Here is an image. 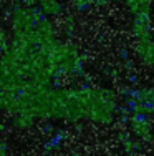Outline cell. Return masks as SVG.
Segmentation results:
<instances>
[{
    "label": "cell",
    "mask_w": 154,
    "mask_h": 156,
    "mask_svg": "<svg viewBox=\"0 0 154 156\" xmlns=\"http://www.w3.org/2000/svg\"><path fill=\"white\" fill-rule=\"evenodd\" d=\"M86 55L36 5H17L2 32V98L60 87L85 72Z\"/></svg>",
    "instance_id": "cell-1"
},
{
    "label": "cell",
    "mask_w": 154,
    "mask_h": 156,
    "mask_svg": "<svg viewBox=\"0 0 154 156\" xmlns=\"http://www.w3.org/2000/svg\"><path fill=\"white\" fill-rule=\"evenodd\" d=\"M119 110L118 96L111 88L91 83L55 87L45 98L43 121L109 126L118 118Z\"/></svg>",
    "instance_id": "cell-2"
},
{
    "label": "cell",
    "mask_w": 154,
    "mask_h": 156,
    "mask_svg": "<svg viewBox=\"0 0 154 156\" xmlns=\"http://www.w3.org/2000/svg\"><path fill=\"white\" fill-rule=\"evenodd\" d=\"M129 128L131 133L138 138L141 143H152L154 141V128L149 120V115L142 113V111H136V113L129 115Z\"/></svg>",
    "instance_id": "cell-3"
},
{
    "label": "cell",
    "mask_w": 154,
    "mask_h": 156,
    "mask_svg": "<svg viewBox=\"0 0 154 156\" xmlns=\"http://www.w3.org/2000/svg\"><path fill=\"white\" fill-rule=\"evenodd\" d=\"M124 98H133L136 101V111L146 115L154 113V87L148 88H129L121 93Z\"/></svg>",
    "instance_id": "cell-4"
},
{
    "label": "cell",
    "mask_w": 154,
    "mask_h": 156,
    "mask_svg": "<svg viewBox=\"0 0 154 156\" xmlns=\"http://www.w3.org/2000/svg\"><path fill=\"white\" fill-rule=\"evenodd\" d=\"M133 53L136 60L141 63L144 68H154V35L144 37V38H136L133 45Z\"/></svg>",
    "instance_id": "cell-5"
},
{
    "label": "cell",
    "mask_w": 154,
    "mask_h": 156,
    "mask_svg": "<svg viewBox=\"0 0 154 156\" xmlns=\"http://www.w3.org/2000/svg\"><path fill=\"white\" fill-rule=\"evenodd\" d=\"M33 3L50 18L61 17L67 12V7L61 0H33Z\"/></svg>",
    "instance_id": "cell-6"
},
{
    "label": "cell",
    "mask_w": 154,
    "mask_h": 156,
    "mask_svg": "<svg viewBox=\"0 0 154 156\" xmlns=\"http://www.w3.org/2000/svg\"><path fill=\"white\" fill-rule=\"evenodd\" d=\"M70 7L78 13H86L96 5V0H68Z\"/></svg>",
    "instance_id": "cell-7"
},
{
    "label": "cell",
    "mask_w": 154,
    "mask_h": 156,
    "mask_svg": "<svg viewBox=\"0 0 154 156\" xmlns=\"http://www.w3.org/2000/svg\"><path fill=\"white\" fill-rule=\"evenodd\" d=\"M9 143H7V140L2 141V156H9Z\"/></svg>",
    "instance_id": "cell-8"
},
{
    "label": "cell",
    "mask_w": 154,
    "mask_h": 156,
    "mask_svg": "<svg viewBox=\"0 0 154 156\" xmlns=\"http://www.w3.org/2000/svg\"><path fill=\"white\" fill-rule=\"evenodd\" d=\"M12 2H25V0H12Z\"/></svg>",
    "instance_id": "cell-9"
}]
</instances>
